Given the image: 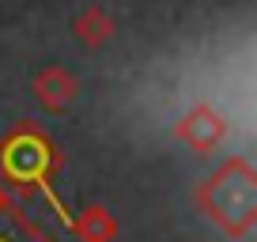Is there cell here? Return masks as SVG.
<instances>
[{
  "label": "cell",
  "instance_id": "5b68a950",
  "mask_svg": "<svg viewBox=\"0 0 257 242\" xmlns=\"http://www.w3.org/2000/svg\"><path fill=\"white\" fill-rule=\"evenodd\" d=\"M76 231H80L83 242H106L113 234V219L106 216L102 208H87L80 219H76Z\"/></svg>",
  "mask_w": 257,
  "mask_h": 242
},
{
  "label": "cell",
  "instance_id": "3957f363",
  "mask_svg": "<svg viewBox=\"0 0 257 242\" xmlns=\"http://www.w3.org/2000/svg\"><path fill=\"white\" fill-rule=\"evenodd\" d=\"M178 137L189 140L193 148H212L219 137H223V121H219L208 106H201V110H193L189 117L178 125Z\"/></svg>",
  "mask_w": 257,
  "mask_h": 242
},
{
  "label": "cell",
  "instance_id": "8992f818",
  "mask_svg": "<svg viewBox=\"0 0 257 242\" xmlns=\"http://www.w3.org/2000/svg\"><path fill=\"white\" fill-rule=\"evenodd\" d=\"M0 204H4V197H0Z\"/></svg>",
  "mask_w": 257,
  "mask_h": 242
},
{
  "label": "cell",
  "instance_id": "6da1fadb",
  "mask_svg": "<svg viewBox=\"0 0 257 242\" xmlns=\"http://www.w3.org/2000/svg\"><path fill=\"white\" fill-rule=\"evenodd\" d=\"M204 193L223 197V201H201L216 223H223L227 231H246L249 227V219H253V174H249L246 163H231L227 170H219Z\"/></svg>",
  "mask_w": 257,
  "mask_h": 242
},
{
  "label": "cell",
  "instance_id": "277c9868",
  "mask_svg": "<svg viewBox=\"0 0 257 242\" xmlns=\"http://www.w3.org/2000/svg\"><path fill=\"white\" fill-rule=\"evenodd\" d=\"M72 31L80 34V38L87 42L91 49H95V46H102V42L113 34V23H110V16H106L102 8H95V4H91V8H83L80 16H76Z\"/></svg>",
  "mask_w": 257,
  "mask_h": 242
},
{
  "label": "cell",
  "instance_id": "7a4b0ae2",
  "mask_svg": "<svg viewBox=\"0 0 257 242\" xmlns=\"http://www.w3.org/2000/svg\"><path fill=\"white\" fill-rule=\"evenodd\" d=\"M76 91H80V83H76L72 76L64 72L61 65L42 68L38 80H34V95H38V102L46 106V110H53V113L68 110V102L76 98Z\"/></svg>",
  "mask_w": 257,
  "mask_h": 242
}]
</instances>
